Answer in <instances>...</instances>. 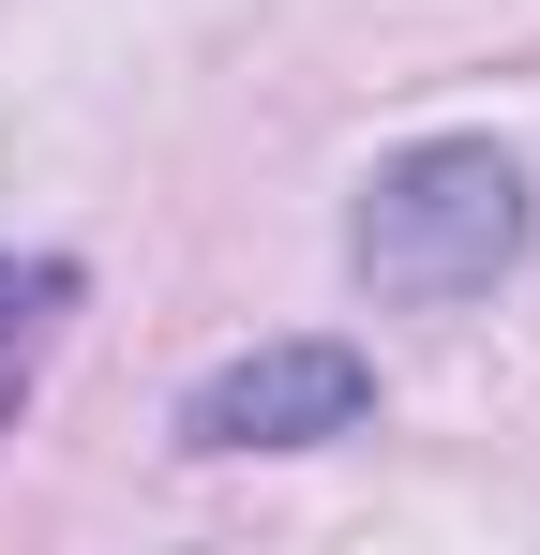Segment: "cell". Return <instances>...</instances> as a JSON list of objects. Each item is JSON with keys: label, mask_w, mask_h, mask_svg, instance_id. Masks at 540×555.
I'll return each instance as SVG.
<instances>
[{"label": "cell", "mask_w": 540, "mask_h": 555, "mask_svg": "<svg viewBox=\"0 0 540 555\" xmlns=\"http://www.w3.org/2000/svg\"><path fill=\"white\" fill-rule=\"evenodd\" d=\"M346 256L375 300H480V285L526 256V166L496 135H421L390 151L346 210Z\"/></svg>", "instance_id": "6da1fadb"}, {"label": "cell", "mask_w": 540, "mask_h": 555, "mask_svg": "<svg viewBox=\"0 0 540 555\" xmlns=\"http://www.w3.org/2000/svg\"><path fill=\"white\" fill-rule=\"evenodd\" d=\"M375 421V361L360 346H241L180 390V451H316Z\"/></svg>", "instance_id": "7a4b0ae2"}, {"label": "cell", "mask_w": 540, "mask_h": 555, "mask_svg": "<svg viewBox=\"0 0 540 555\" xmlns=\"http://www.w3.org/2000/svg\"><path fill=\"white\" fill-rule=\"evenodd\" d=\"M61 300H76V271H61V256H0V421H15V390L46 375V331H61Z\"/></svg>", "instance_id": "3957f363"}]
</instances>
